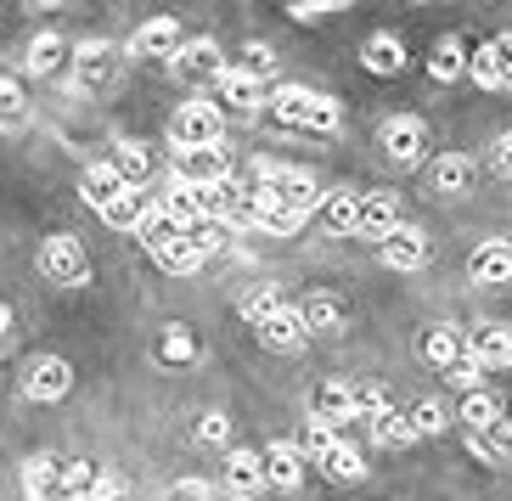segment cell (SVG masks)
<instances>
[{
  "mask_svg": "<svg viewBox=\"0 0 512 501\" xmlns=\"http://www.w3.org/2000/svg\"><path fill=\"white\" fill-rule=\"evenodd\" d=\"M271 113L282 124H293V130H338V119H344V107L332 102V96L310 91V85H276L271 91Z\"/></svg>",
  "mask_w": 512,
  "mask_h": 501,
  "instance_id": "6da1fadb",
  "label": "cell"
},
{
  "mask_svg": "<svg viewBox=\"0 0 512 501\" xmlns=\"http://www.w3.org/2000/svg\"><path fill=\"white\" fill-rule=\"evenodd\" d=\"M259 192H265L271 203H282L287 214H299V220H304V214H316L321 203H327L304 169H282V164H271V158H259Z\"/></svg>",
  "mask_w": 512,
  "mask_h": 501,
  "instance_id": "7a4b0ae2",
  "label": "cell"
},
{
  "mask_svg": "<svg viewBox=\"0 0 512 501\" xmlns=\"http://www.w3.org/2000/svg\"><path fill=\"white\" fill-rule=\"evenodd\" d=\"M220 136H226V113L214 102H186L175 119H169V141H175V152H192V147H220Z\"/></svg>",
  "mask_w": 512,
  "mask_h": 501,
  "instance_id": "3957f363",
  "label": "cell"
},
{
  "mask_svg": "<svg viewBox=\"0 0 512 501\" xmlns=\"http://www.w3.org/2000/svg\"><path fill=\"white\" fill-rule=\"evenodd\" d=\"M40 271H46V282L79 288V282H91V254H85L79 237H46V248H40Z\"/></svg>",
  "mask_w": 512,
  "mask_h": 501,
  "instance_id": "277c9868",
  "label": "cell"
},
{
  "mask_svg": "<svg viewBox=\"0 0 512 501\" xmlns=\"http://www.w3.org/2000/svg\"><path fill=\"white\" fill-rule=\"evenodd\" d=\"M467 361L479 366V372H507L512 366V333L501 321H479V327H467Z\"/></svg>",
  "mask_w": 512,
  "mask_h": 501,
  "instance_id": "5b68a950",
  "label": "cell"
},
{
  "mask_svg": "<svg viewBox=\"0 0 512 501\" xmlns=\"http://www.w3.org/2000/svg\"><path fill=\"white\" fill-rule=\"evenodd\" d=\"M175 181H181V186H220V181H231V158H226V147H192V152H175Z\"/></svg>",
  "mask_w": 512,
  "mask_h": 501,
  "instance_id": "8992f818",
  "label": "cell"
},
{
  "mask_svg": "<svg viewBox=\"0 0 512 501\" xmlns=\"http://www.w3.org/2000/svg\"><path fill=\"white\" fill-rule=\"evenodd\" d=\"M383 152H389L394 164L417 169L422 158H428V130H422V119L400 113V119H389V124H383Z\"/></svg>",
  "mask_w": 512,
  "mask_h": 501,
  "instance_id": "52a82bcc",
  "label": "cell"
},
{
  "mask_svg": "<svg viewBox=\"0 0 512 501\" xmlns=\"http://www.w3.org/2000/svg\"><path fill=\"white\" fill-rule=\"evenodd\" d=\"M68 389H74V366L62 361V355H40L23 372V395L29 400H62Z\"/></svg>",
  "mask_w": 512,
  "mask_h": 501,
  "instance_id": "ba28073f",
  "label": "cell"
},
{
  "mask_svg": "<svg viewBox=\"0 0 512 501\" xmlns=\"http://www.w3.org/2000/svg\"><path fill=\"white\" fill-rule=\"evenodd\" d=\"M394 231H400V198L394 192H366L361 198V226H355V237H366V243H389Z\"/></svg>",
  "mask_w": 512,
  "mask_h": 501,
  "instance_id": "9c48e42d",
  "label": "cell"
},
{
  "mask_svg": "<svg viewBox=\"0 0 512 501\" xmlns=\"http://www.w3.org/2000/svg\"><path fill=\"white\" fill-rule=\"evenodd\" d=\"M467 276H473L479 288H507V282H512V243H501V237L479 243V248H473V259H467Z\"/></svg>",
  "mask_w": 512,
  "mask_h": 501,
  "instance_id": "30bf717a",
  "label": "cell"
},
{
  "mask_svg": "<svg viewBox=\"0 0 512 501\" xmlns=\"http://www.w3.org/2000/svg\"><path fill=\"white\" fill-rule=\"evenodd\" d=\"M467 74L479 79V91H501L512 85V40H490L467 57Z\"/></svg>",
  "mask_w": 512,
  "mask_h": 501,
  "instance_id": "8fae6325",
  "label": "cell"
},
{
  "mask_svg": "<svg viewBox=\"0 0 512 501\" xmlns=\"http://www.w3.org/2000/svg\"><path fill=\"white\" fill-rule=\"evenodd\" d=\"M74 68H79V85H85V91H107V85L119 79V57H113L107 40H85V46L74 51Z\"/></svg>",
  "mask_w": 512,
  "mask_h": 501,
  "instance_id": "7c38bea8",
  "label": "cell"
},
{
  "mask_svg": "<svg viewBox=\"0 0 512 501\" xmlns=\"http://www.w3.org/2000/svg\"><path fill=\"white\" fill-rule=\"evenodd\" d=\"M259 456H265V485H276V490H299L304 485V462H310V456H304L293 440H271V451H259Z\"/></svg>",
  "mask_w": 512,
  "mask_h": 501,
  "instance_id": "4fadbf2b",
  "label": "cell"
},
{
  "mask_svg": "<svg viewBox=\"0 0 512 501\" xmlns=\"http://www.w3.org/2000/svg\"><path fill=\"white\" fill-rule=\"evenodd\" d=\"M265 490V456L259 451H226V496L248 501Z\"/></svg>",
  "mask_w": 512,
  "mask_h": 501,
  "instance_id": "5bb4252c",
  "label": "cell"
},
{
  "mask_svg": "<svg viewBox=\"0 0 512 501\" xmlns=\"http://www.w3.org/2000/svg\"><path fill=\"white\" fill-rule=\"evenodd\" d=\"M214 85H220V96H226V107H231V113H259V107L271 102V91H265V79L242 74V68H226V74L214 79Z\"/></svg>",
  "mask_w": 512,
  "mask_h": 501,
  "instance_id": "9a60e30c",
  "label": "cell"
},
{
  "mask_svg": "<svg viewBox=\"0 0 512 501\" xmlns=\"http://www.w3.org/2000/svg\"><path fill=\"white\" fill-rule=\"evenodd\" d=\"M130 51H136V57H181V23H175V17L141 23L136 40H130Z\"/></svg>",
  "mask_w": 512,
  "mask_h": 501,
  "instance_id": "2e32d148",
  "label": "cell"
},
{
  "mask_svg": "<svg viewBox=\"0 0 512 501\" xmlns=\"http://www.w3.org/2000/svg\"><path fill=\"white\" fill-rule=\"evenodd\" d=\"M383 265H389V271H422V265H428V237H422L417 226H400L389 243H383Z\"/></svg>",
  "mask_w": 512,
  "mask_h": 501,
  "instance_id": "e0dca14e",
  "label": "cell"
},
{
  "mask_svg": "<svg viewBox=\"0 0 512 501\" xmlns=\"http://www.w3.org/2000/svg\"><path fill=\"white\" fill-rule=\"evenodd\" d=\"M310 417H321V423H349L355 417V383H321L316 395H310Z\"/></svg>",
  "mask_w": 512,
  "mask_h": 501,
  "instance_id": "ac0fdd59",
  "label": "cell"
},
{
  "mask_svg": "<svg viewBox=\"0 0 512 501\" xmlns=\"http://www.w3.org/2000/svg\"><path fill=\"white\" fill-rule=\"evenodd\" d=\"M119 192H130V186H124V175H119V169H113V164H91V169H85V175H79V198L91 203L96 214H102L107 203L119 198Z\"/></svg>",
  "mask_w": 512,
  "mask_h": 501,
  "instance_id": "d6986e66",
  "label": "cell"
},
{
  "mask_svg": "<svg viewBox=\"0 0 512 501\" xmlns=\"http://www.w3.org/2000/svg\"><path fill=\"white\" fill-rule=\"evenodd\" d=\"M175 68H181L186 79H220L226 74V57H220L214 40H186L181 57H175Z\"/></svg>",
  "mask_w": 512,
  "mask_h": 501,
  "instance_id": "ffe728a7",
  "label": "cell"
},
{
  "mask_svg": "<svg viewBox=\"0 0 512 501\" xmlns=\"http://www.w3.org/2000/svg\"><path fill=\"white\" fill-rule=\"evenodd\" d=\"M23 490L29 501H62V456H34L23 468Z\"/></svg>",
  "mask_w": 512,
  "mask_h": 501,
  "instance_id": "44dd1931",
  "label": "cell"
},
{
  "mask_svg": "<svg viewBox=\"0 0 512 501\" xmlns=\"http://www.w3.org/2000/svg\"><path fill=\"white\" fill-rule=\"evenodd\" d=\"M422 361H434V366L451 372V366L467 361V338L456 333V327H428V333H422Z\"/></svg>",
  "mask_w": 512,
  "mask_h": 501,
  "instance_id": "7402d4cb",
  "label": "cell"
},
{
  "mask_svg": "<svg viewBox=\"0 0 512 501\" xmlns=\"http://www.w3.org/2000/svg\"><path fill=\"white\" fill-rule=\"evenodd\" d=\"M361 62L366 68H372V74H406V40H400V34H372V40H366V51H361Z\"/></svg>",
  "mask_w": 512,
  "mask_h": 501,
  "instance_id": "603a6c76",
  "label": "cell"
},
{
  "mask_svg": "<svg viewBox=\"0 0 512 501\" xmlns=\"http://www.w3.org/2000/svg\"><path fill=\"white\" fill-rule=\"evenodd\" d=\"M304 338H310V333H304L299 310H287V304L276 310L271 321H259V344H265V350H299Z\"/></svg>",
  "mask_w": 512,
  "mask_h": 501,
  "instance_id": "cb8c5ba5",
  "label": "cell"
},
{
  "mask_svg": "<svg viewBox=\"0 0 512 501\" xmlns=\"http://www.w3.org/2000/svg\"><path fill=\"white\" fill-rule=\"evenodd\" d=\"M428 175H434V192L462 198L467 186H473V158H462V152H439L434 164H428Z\"/></svg>",
  "mask_w": 512,
  "mask_h": 501,
  "instance_id": "d4e9b609",
  "label": "cell"
},
{
  "mask_svg": "<svg viewBox=\"0 0 512 501\" xmlns=\"http://www.w3.org/2000/svg\"><path fill=\"white\" fill-rule=\"evenodd\" d=\"M456 417L467 423V434H479V428H501V400L490 395V389H467L462 406H456Z\"/></svg>",
  "mask_w": 512,
  "mask_h": 501,
  "instance_id": "484cf974",
  "label": "cell"
},
{
  "mask_svg": "<svg viewBox=\"0 0 512 501\" xmlns=\"http://www.w3.org/2000/svg\"><path fill=\"white\" fill-rule=\"evenodd\" d=\"M299 321H304V333H338L344 327V304L332 299V293H310L299 304Z\"/></svg>",
  "mask_w": 512,
  "mask_h": 501,
  "instance_id": "4316f807",
  "label": "cell"
},
{
  "mask_svg": "<svg viewBox=\"0 0 512 501\" xmlns=\"http://www.w3.org/2000/svg\"><path fill=\"white\" fill-rule=\"evenodd\" d=\"M102 220L113 231H136L141 220H147V192H136V186H130V192H119V198L102 209Z\"/></svg>",
  "mask_w": 512,
  "mask_h": 501,
  "instance_id": "83f0119b",
  "label": "cell"
},
{
  "mask_svg": "<svg viewBox=\"0 0 512 501\" xmlns=\"http://www.w3.org/2000/svg\"><path fill=\"white\" fill-rule=\"evenodd\" d=\"M136 237H141V248H147V254H164L169 243H181L186 231L175 226V220H169L164 209H147V220L136 226Z\"/></svg>",
  "mask_w": 512,
  "mask_h": 501,
  "instance_id": "f1b7e54d",
  "label": "cell"
},
{
  "mask_svg": "<svg viewBox=\"0 0 512 501\" xmlns=\"http://www.w3.org/2000/svg\"><path fill=\"white\" fill-rule=\"evenodd\" d=\"M113 169L124 175V186H147V175H152V152L141 147V141H119V152H113Z\"/></svg>",
  "mask_w": 512,
  "mask_h": 501,
  "instance_id": "f546056e",
  "label": "cell"
},
{
  "mask_svg": "<svg viewBox=\"0 0 512 501\" xmlns=\"http://www.w3.org/2000/svg\"><path fill=\"white\" fill-rule=\"evenodd\" d=\"M467 445H473V456L490 462V468H507L512 462V434L507 428H479V434H467Z\"/></svg>",
  "mask_w": 512,
  "mask_h": 501,
  "instance_id": "4dcf8cb0",
  "label": "cell"
},
{
  "mask_svg": "<svg viewBox=\"0 0 512 501\" xmlns=\"http://www.w3.org/2000/svg\"><path fill=\"white\" fill-rule=\"evenodd\" d=\"M361 198H366V192H332V198L321 203L327 226H332V231H344V237H349V231L361 226Z\"/></svg>",
  "mask_w": 512,
  "mask_h": 501,
  "instance_id": "1f68e13d",
  "label": "cell"
},
{
  "mask_svg": "<svg viewBox=\"0 0 512 501\" xmlns=\"http://www.w3.org/2000/svg\"><path fill=\"white\" fill-rule=\"evenodd\" d=\"M321 468H327L332 479H344V485H361V479H366V462H361V451H355V445H344V440H338L327 456H321Z\"/></svg>",
  "mask_w": 512,
  "mask_h": 501,
  "instance_id": "d6a6232c",
  "label": "cell"
},
{
  "mask_svg": "<svg viewBox=\"0 0 512 501\" xmlns=\"http://www.w3.org/2000/svg\"><path fill=\"white\" fill-rule=\"evenodd\" d=\"M62 62H68V40L62 34H40L29 46V74H57Z\"/></svg>",
  "mask_w": 512,
  "mask_h": 501,
  "instance_id": "836d02e7",
  "label": "cell"
},
{
  "mask_svg": "<svg viewBox=\"0 0 512 501\" xmlns=\"http://www.w3.org/2000/svg\"><path fill=\"white\" fill-rule=\"evenodd\" d=\"M372 440H377V445H389V451H400V445H411V440H417V428H411V417H406V411L394 406L389 417H377V423H372Z\"/></svg>",
  "mask_w": 512,
  "mask_h": 501,
  "instance_id": "e575fe53",
  "label": "cell"
},
{
  "mask_svg": "<svg viewBox=\"0 0 512 501\" xmlns=\"http://www.w3.org/2000/svg\"><path fill=\"white\" fill-rule=\"evenodd\" d=\"M164 214H169V220H175L181 231H192L197 220H203V209H197V192L175 181V186H169V198H164Z\"/></svg>",
  "mask_w": 512,
  "mask_h": 501,
  "instance_id": "d590c367",
  "label": "cell"
},
{
  "mask_svg": "<svg viewBox=\"0 0 512 501\" xmlns=\"http://www.w3.org/2000/svg\"><path fill=\"white\" fill-rule=\"evenodd\" d=\"M389 411H394V400H389L383 383H355V417H366V428H372L377 417H389Z\"/></svg>",
  "mask_w": 512,
  "mask_h": 501,
  "instance_id": "8d00e7d4",
  "label": "cell"
},
{
  "mask_svg": "<svg viewBox=\"0 0 512 501\" xmlns=\"http://www.w3.org/2000/svg\"><path fill=\"white\" fill-rule=\"evenodd\" d=\"M428 74L445 85V79H456V74H467V51H462V40H439V51H434V62H428Z\"/></svg>",
  "mask_w": 512,
  "mask_h": 501,
  "instance_id": "74e56055",
  "label": "cell"
},
{
  "mask_svg": "<svg viewBox=\"0 0 512 501\" xmlns=\"http://www.w3.org/2000/svg\"><path fill=\"white\" fill-rule=\"evenodd\" d=\"M197 355V338L186 333V327H164V338H158V361L164 366H186Z\"/></svg>",
  "mask_w": 512,
  "mask_h": 501,
  "instance_id": "f35d334b",
  "label": "cell"
},
{
  "mask_svg": "<svg viewBox=\"0 0 512 501\" xmlns=\"http://www.w3.org/2000/svg\"><path fill=\"white\" fill-rule=\"evenodd\" d=\"M23 119H29V102H23V85L0 74V130H17Z\"/></svg>",
  "mask_w": 512,
  "mask_h": 501,
  "instance_id": "ab89813d",
  "label": "cell"
},
{
  "mask_svg": "<svg viewBox=\"0 0 512 501\" xmlns=\"http://www.w3.org/2000/svg\"><path fill=\"white\" fill-rule=\"evenodd\" d=\"M186 243H192L197 254H220V248L231 243V226H220V220H197V226L186 231Z\"/></svg>",
  "mask_w": 512,
  "mask_h": 501,
  "instance_id": "60d3db41",
  "label": "cell"
},
{
  "mask_svg": "<svg viewBox=\"0 0 512 501\" xmlns=\"http://www.w3.org/2000/svg\"><path fill=\"white\" fill-rule=\"evenodd\" d=\"M406 417H411V428H417V440H422V434H445V428H451V417H445L439 400H417Z\"/></svg>",
  "mask_w": 512,
  "mask_h": 501,
  "instance_id": "b9f144b4",
  "label": "cell"
},
{
  "mask_svg": "<svg viewBox=\"0 0 512 501\" xmlns=\"http://www.w3.org/2000/svg\"><path fill=\"white\" fill-rule=\"evenodd\" d=\"M158 265H164V271H175V276H192L197 265H203V254H197V248L181 237V243H169L164 254H158Z\"/></svg>",
  "mask_w": 512,
  "mask_h": 501,
  "instance_id": "7bdbcfd3",
  "label": "cell"
},
{
  "mask_svg": "<svg viewBox=\"0 0 512 501\" xmlns=\"http://www.w3.org/2000/svg\"><path fill=\"white\" fill-rule=\"evenodd\" d=\"M332 445H338V428H332V423H321V417H310V434H304V445H299V451L310 456V462H321V456H327Z\"/></svg>",
  "mask_w": 512,
  "mask_h": 501,
  "instance_id": "ee69618b",
  "label": "cell"
},
{
  "mask_svg": "<svg viewBox=\"0 0 512 501\" xmlns=\"http://www.w3.org/2000/svg\"><path fill=\"white\" fill-rule=\"evenodd\" d=\"M231 440V417L226 411H203L197 417V445H226Z\"/></svg>",
  "mask_w": 512,
  "mask_h": 501,
  "instance_id": "f6af8a7d",
  "label": "cell"
},
{
  "mask_svg": "<svg viewBox=\"0 0 512 501\" xmlns=\"http://www.w3.org/2000/svg\"><path fill=\"white\" fill-rule=\"evenodd\" d=\"M265 68H276V51L265 46V40H248V51H242V74L265 79Z\"/></svg>",
  "mask_w": 512,
  "mask_h": 501,
  "instance_id": "bcb514c9",
  "label": "cell"
},
{
  "mask_svg": "<svg viewBox=\"0 0 512 501\" xmlns=\"http://www.w3.org/2000/svg\"><path fill=\"white\" fill-rule=\"evenodd\" d=\"M276 310H282V299H276V293H254V299L242 304V316L254 321V327H259V321H271Z\"/></svg>",
  "mask_w": 512,
  "mask_h": 501,
  "instance_id": "7dc6e473",
  "label": "cell"
},
{
  "mask_svg": "<svg viewBox=\"0 0 512 501\" xmlns=\"http://www.w3.org/2000/svg\"><path fill=\"white\" fill-rule=\"evenodd\" d=\"M169 501H214V485H203V479H181V485H169Z\"/></svg>",
  "mask_w": 512,
  "mask_h": 501,
  "instance_id": "c3c4849f",
  "label": "cell"
},
{
  "mask_svg": "<svg viewBox=\"0 0 512 501\" xmlns=\"http://www.w3.org/2000/svg\"><path fill=\"white\" fill-rule=\"evenodd\" d=\"M490 169H496V175H512V130L496 136V147H490Z\"/></svg>",
  "mask_w": 512,
  "mask_h": 501,
  "instance_id": "681fc988",
  "label": "cell"
},
{
  "mask_svg": "<svg viewBox=\"0 0 512 501\" xmlns=\"http://www.w3.org/2000/svg\"><path fill=\"white\" fill-rule=\"evenodd\" d=\"M124 496V479L119 473H102V479H96V496L91 501H119Z\"/></svg>",
  "mask_w": 512,
  "mask_h": 501,
  "instance_id": "f907efd6",
  "label": "cell"
},
{
  "mask_svg": "<svg viewBox=\"0 0 512 501\" xmlns=\"http://www.w3.org/2000/svg\"><path fill=\"white\" fill-rule=\"evenodd\" d=\"M287 12L299 17V23H316V17H327V12H338V6H321V0H316V6H310V0H293V6H287Z\"/></svg>",
  "mask_w": 512,
  "mask_h": 501,
  "instance_id": "816d5d0a",
  "label": "cell"
},
{
  "mask_svg": "<svg viewBox=\"0 0 512 501\" xmlns=\"http://www.w3.org/2000/svg\"><path fill=\"white\" fill-rule=\"evenodd\" d=\"M445 378H451L456 389H479V366H473V361H462V366H451Z\"/></svg>",
  "mask_w": 512,
  "mask_h": 501,
  "instance_id": "f5cc1de1",
  "label": "cell"
},
{
  "mask_svg": "<svg viewBox=\"0 0 512 501\" xmlns=\"http://www.w3.org/2000/svg\"><path fill=\"white\" fill-rule=\"evenodd\" d=\"M507 434H512V423H507Z\"/></svg>",
  "mask_w": 512,
  "mask_h": 501,
  "instance_id": "db71d44e",
  "label": "cell"
},
{
  "mask_svg": "<svg viewBox=\"0 0 512 501\" xmlns=\"http://www.w3.org/2000/svg\"><path fill=\"white\" fill-rule=\"evenodd\" d=\"M62 501H68V496H62Z\"/></svg>",
  "mask_w": 512,
  "mask_h": 501,
  "instance_id": "11a10c76",
  "label": "cell"
}]
</instances>
